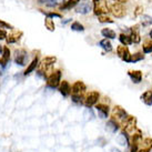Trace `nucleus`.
<instances>
[{"mask_svg":"<svg viewBox=\"0 0 152 152\" xmlns=\"http://www.w3.org/2000/svg\"><path fill=\"white\" fill-rule=\"evenodd\" d=\"M57 61L56 57H46L39 64L38 75L42 78H48L53 72V64Z\"/></svg>","mask_w":152,"mask_h":152,"instance_id":"obj_1","label":"nucleus"},{"mask_svg":"<svg viewBox=\"0 0 152 152\" xmlns=\"http://www.w3.org/2000/svg\"><path fill=\"white\" fill-rule=\"evenodd\" d=\"M110 11L109 4L106 0H93V12L96 16L107 15Z\"/></svg>","mask_w":152,"mask_h":152,"instance_id":"obj_2","label":"nucleus"},{"mask_svg":"<svg viewBox=\"0 0 152 152\" xmlns=\"http://www.w3.org/2000/svg\"><path fill=\"white\" fill-rule=\"evenodd\" d=\"M60 81H61V71L60 70H56V71H53L50 76L47 78V86L55 89L57 87H59Z\"/></svg>","mask_w":152,"mask_h":152,"instance_id":"obj_3","label":"nucleus"},{"mask_svg":"<svg viewBox=\"0 0 152 152\" xmlns=\"http://www.w3.org/2000/svg\"><path fill=\"white\" fill-rule=\"evenodd\" d=\"M110 11H111V13L115 18H123L127 15V9H126V7L122 4H119V2H114V4H111Z\"/></svg>","mask_w":152,"mask_h":152,"instance_id":"obj_4","label":"nucleus"},{"mask_svg":"<svg viewBox=\"0 0 152 152\" xmlns=\"http://www.w3.org/2000/svg\"><path fill=\"white\" fill-rule=\"evenodd\" d=\"M87 87L82 81H77L73 83V86L71 87V93L72 97H78V98H83Z\"/></svg>","mask_w":152,"mask_h":152,"instance_id":"obj_5","label":"nucleus"},{"mask_svg":"<svg viewBox=\"0 0 152 152\" xmlns=\"http://www.w3.org/2000/svg\"><path fill=\"white\" fill-rule=\"evenodd\" d=\"M28 60V53L25 49H18L15 53V62L19 66H26Z\"/></svg>","mask_w":152,"mask_h":152,"instance_id":"obj_6","label":"nucleus"},{"mask_svg":"<svg viewBox=\"0 0 152 152\" xmlns=\"http://www.w3.org/2000/svg\"><path fill=\"white\" fill-rule=\"evenodd\" d=\"M98 100H99V93H98L97 91H91V92H89L88 94H87V97L85 98L83 103H85L86 107L90 108V107L94 106L98 102Z\"/></svg>","mask_w":152,"mask_h":152,"instance_id":"obj_7","label":"nucleus"},{"mask_svg":"<svg viewBox=\"0 0 152 152\" xmlns=\"http://www.w3.org/2000/svg\"><path fill=\"white\" fill-rule=\"evenodd\" d=\"M117 53L126 62H131V55L127 46H119L117 48Z\"/></svg>","mask_w":152,"mask_h":152,"instance_id":"obj_8","label":"nucleus"},{"mask_svg":"<svg viewBox=\"0 0 152 152\" xmlns=\"http://www.w3.org/2000/svg\"><path fill=\"white\" fill-rule=\"evenodd\" d=\"M127 112L121 108V107H115L112 111V120L117 121H124V119H127Z\"/></svg>","mask_w":152,"mask_h":152,"instance_id":"obj_9","label":"nucleus"},{"mask_svg":"<svg viewBox=\"0 0 152 152\" xmlns=\"http://www.w3.org/2000/svg\"><path fill=\"white\" fill-rule=\"evenodd\" d=\"M10 59V49L8 47H4V50H2V56L0 58V66L2 68H4L9 62Z\"/></svg>","mask_w":152,"mask_h":152,"instance_id":"obj_10","label":"nucleus"},{"mask_svg":"<svg viewBox=\"0 0 152 152\" xmlns=\"http://www.w3.org/2000/svg\"><path fill=\"white\" fill-rule=\"evenodd\" d=\"M59 91L64 97H68L71 93V86L68 81H62L59 85Z\"/></svg>","mask_w":152,"mask_h":152,"instance_id":"obj_11","label":"nucleus"},{"mask_svg":"<svg viewBox=\"0 0 152 152\" xmlns=\"http://www.w3.org/2000/svg\"><path fill=\"white\" fill-rule=\"evenodd\" d=\"M92 10V6L89 2H83V4H80L78 7L76 8V12L77 13H81V15H87L90 11Z\"/></svg>","mask_w":152,"mask_h":152,"instance_id":"obj_12","label":"nucleus"},{"mask_svg":"<svg viewBox=\"0 0 152 152\" xmlns=\"http://www.w3.org/2000/svg\"><path fill=\"white\" fill-rule=\"evenodd\" d=\"M21 36H22L21 31H13L12 34L7 36L6 41H7V43H16L19 41V39L21 38Z\"/></svg>","mask_w":152,"mask_h":152,"instance_id":"obj_13","label":"nucleus"},{"mask_svg":"<svg viewBox=\"0 0 152 152\" xmlns=\"http://www.w3.org/2000/svg\"><path fill=\"white\" fill-rule=\"evenodd\" d=\"M124 131L126 132H132V131L134 130V127H135V119L134 118H128L127 121L124 122Z\"/></svg>","mask_w":152,"mask_h":152,"instance_id":"obj_14","label":"nucleus"},{"mask_svg":"<svg viewBox=\"0 0 152 152\" xmlns=\"http://www.w3.org/2000/svg\"><path fill=\"white\" fill-rule=\"evenodd\" d=\"M97 110L99 111V114H100V118H107L108 117V113H109V108L106 104H98Z\"/></svg>","mask_w":152,"mask_h":152,"instance_id":"obj_15","label":"nucleus"},{"mask_svg":"<svg viewBox=\"0 0 152 152\" xmlns=\"http://www.w3.org/2000/svg\"><path fill=\"white\" fill-rule=\"evenodd\" d=\"M38 2L41 4H45L47 7H56L61 2H64V0H38Z\"/></svg>","mask_w":152,"mask_h":152,"instance_id":"obj_16","label":"nucleus"},{"mask_svg":"<svg viewBox=\"0 0 152 152\" xmlns=\"http://www.w3.org/2000/svg\"><path fill=\"white\" fill-rule=\"evenodd\" d=\"M38 64H39V60H38V58L36 57V58H34V59L32 60V61H31V64H30L29 66H28V68L26 69L25 76H28V75H30V73H31V72L34 71V69L37 68V66H38Z\"/></svg>","mask_w":152,"mask_h":152,"instance_id":"obj_17","label":"nucleus"},{"mask_svg":"<svg viewBox=\"0 0 152 152\" xmlns=\"http://www.w3.org/2000/svg\"><path fill=\"white\" fill-rule=\"evenodd\" d=\"M107 131H109L110 133H115L118 131V124L114 120H109L107 122V127H106Z\"/></svg>","mask_w":152,"mask_h":152,"instance_id":"obj_18","label":"nucleus"},{"mask_svg":"<svg viewBox=\"0 0 152 152\" xmlns=\"http://www.w3.org/2000/svg\"><path fill=\"white\" fill-rule=\"evenodd\" d=\"M129 76L134 83H139L142 79V73L140 71H129Z\"/></svg>","mask_w":152,"mask_h":152,"instance_id":"obj_19","label":"nucleus"},{"mask_svg":"<svg viewBox=\"0 0 152 152\" xmlns=\"http://www.w3.org/2000/svg\"><path fill=\"white\" fill-rule=\"evenodd\" d=\"M141 99H142V101H143L145 104L152 106V91H147V92H144L143 94L141 96Z\"/></svg>","mask_w":152,"mask_h":152,"instance_id":"obj_20","label":"nucleus"},{"mask_svg":"<svg viewBox=\"0 0 152 152\" xmlns=\"http://www.w3.org/2000/svg\"><path fill=\"white\" fill-rule=\"evenodd\" d=\"M101 34L103 37H106V39H114L117 37V34L114 32L113 30L109 29V28H104V29H102Z\"/></svg>","mask_w":152,"mask_h":152,"instance_id":"obj_21","label":"nucleus"},{"mask_svg":"<svg viewBox=\"0 0 152 152\" xmlns=\"http://www.w3.org/2000/svg\"><path fill=\"white\" fill-rule=\"evenodd\" d=\"M99 46L101 47L104 51H107V52H110V51L112 50V45L110 43V41L108 40V39H103V40H101V41L99 42Z\"/></svg>","mask_w":152,"mask_h":152,"instance_id":"obj_22","label":"nucleus"},{"mask_svg":"<svg viewBox=\"0 0 152 152\" xmlns=\"http://www.w3.org/2000/svg\"><path fill=\"white\" fill-rule=\"evenodd\" d=\"M79 1L80 0H68L67 2L64 4V6H61V10H68V9H71L73 8L75 6H77V4H79Z\"/></svg>","mask_w":152,"mask_h":152,"instance_id":"obj_23","label":"nucleus"},{"mask_svg":"<svg viewBox=\"0 0 152 152\" xmlns=\"http://www.w3.org/2000/svg\"><path fill=\"white\" fill-rule=\"evenodd\" d=\"M117 141H118V143L120 144V145H122V147H127L128 145V138L124 132L120 133V134L117 137Z\"/></svg>","mask_w":152,"mask_h":152,"instance_id":"obj_24","label":"nucleus"},{"mask_svg":"<svg viewBox=\"0 0 152 152\" xmlns=\"http://www.w3.org/2000/svg\"><path fill=\"white\" fill-rule=\"evenodd\" d=\"M135 29H132V34H131L130 38L132 40V42L134 43H139L141 38H140V34H139V30L137 29V27H134Z\"/></svg>","mask_w":152,"mask_h":152,"instance_id":"obj_25","label":"nucleus"},{"mask_svg":"<svg viewBox=\"0 0 152 152\" xmlns=\"http://www.w3.org/2000/svg\"><path fill=\"white\" fill-rule=\"evenodd\" d=\"M119 39H120V42L122 43L123 46H129V45L132 43V40H131L130 36H127V34H121L120 37H119Z\"/></svg>","mask_w":152,"mask_h":152,"instance_id":"obj_26","label":"nucleus"},{"mask_svg":"<svg viewBox=\"0 0 152 152\" xmlns=\"http://www.w3.org/2000/svg\"><path fill=\"white\" fill-rule=\"evenodd\" d=\"M45 26H46V28L49 31H55V22H53V20L51 19V18H46V20H45Z\"/></svg>","mask_w":152,"mask_h":152,"instance_id":"obj_27","label":"nucleus"},{"mask_svg":"<svg viewBox=\"0 0 152 152\" xmlns=\"http://www.w3.org/2000/svg\"><path fill=\"white\" fill-rule=\"evenodd\" d=\"M141 23H142V26H144V27L150 26L152 23V18L150 17V16L144 15V16H142V17H141Z\"/></svg>","mask_w":152,"mask_h":152,"instance_id":"obj_28","label":"nucleus"},{"mask_svg":"<svg viewBox=\"0 0 152 152\" xmlns=\"http://www.w3.org/2000/svg\"><path fill=\"white\" fill-rule=\"evenodd\" d=\"M99 22L100 23H113V20L107 15H102V16H99Z\"/></svg>","mask_w":152,"mask_h":152,"instance_id":"obj_29","label":"nucleus"},{"mask_svg":"<svg viewBox=\"0 0 152 152\" xmlns=\"http://www.w3.org/2000/svg\"><path fill=\"white\" fill-rule=\"evenodd\" d=\"M143 52L144 53H150L152 52V41L148 40L143 43Z\"/></svg>","mask_w":152,"mask_h":152,"instance_id":"obj_30","label":"nucleus"},{"mask_svg":"<svg viewBox=\"0 0 152 152\" xmlns=\"http://www.w3.org/2000/svg\"><path fill=\"white\" fill-rule=\"evenodd\" d=\"M71 30H73V31H83L85 30V27L81 25L80 22H73L71 25Z\"/></svg>","mask_w":152,"mask_h":152,"instance_id":"obj_31","label":"nucleus"},{"mask_svg":"<svg viewBox=\"0 0 152 152\" xmlns=\"http://www.w3.org/2000/svg\"><path fill=\"white\" fill-rule=\"evenodd\" d=\"M151 148H152V140L151 139H145L143 141V144H142V149L149 151Z\"/></svg>","mask_w":152,"mask_h":152,"instance_id":"obj_32","label":"nucleus"},{"mask_svg":"<svg viewBox=\"0 0 152 152\" xmlns=\"http://www.w3.org/2000/svg\"><path fill=\"white\" fill-rule=\"evenodd\" d=\"M143 59V55L142 53H134V55L132 56L131 55V62H137V61H139V60H142Z\"/></svg>","mask_w":152,"mask_h":152,"instance_id":"obj_33","label":"nucleus"},{"mask_svg":"<svg viewBox=\"0 0 152 152\" xmlns=\"http://www.w3.org/2000/svg\"><path fill=\"white\" fill-rule=\"evenodd\" d=\"M86 117V120H91V119H93V117H94V114H93L92 110L91 109H87L85 111V114H83Z\"/></svg>","mask_w":152,"mask_h":152,"instance_id":"obj_34","label":"nucleus"},{"mask_svg":"<svg viewBox=\"0 0 152 152\" xmlns=\"http://www.w3.org/2000/svg\"><path fill=\"white\" fill-rule=\"evenodd\" d=\"M0 27H1V28H4V29H13L12 26L7 23V22L2 21V20H0Z\"/></svg>","mask_w":152,"mask_h":152,"instance_id":"obj_35","label":"nucleus"},{"mask_svg":"<svg viewBox=\"0 0 152 152\" xmlns=\"http://www.w3.org/2000/svg\"><path fill=\"white\" fill-rule=\"evenodd\" d=\"M47 18H61V15L57 12H46Z\"/></svg>","mask_w":152,"mask_h":152,"instance_id":"obj_36","label":"nucleus"},{"mask_svg":"<svg viewBox=\"0 0 152 152\" xmlns=\"http://www.w3.org/2000/svg\"><path fill=\"white\" fill-rule=\"evenodd\" d=\"M7 32L4 31V29H0V40H4V39H6L7 38Z\"/></svg>","mask_w":152,"mask_h":152,"instance_id":"obj_37","label":"nucleus"},{"mask_svg":"<svg viewBox=\"0 0 152 152\" xmlns=\"http://www.w3.org/2000/svg\"><path fill=\"white\" fill-rule=\"evenodd\" d=\"M142 10H143V8H142L141 6H139V7H137V11H135V16H139L140 13L142 12Z\"/></svg>","mask_w":152,"mask_h":152,"instance_id":"obj_38","label":"nucleus"},{"mask_svg":"<svg viewBox=\"0 0 152 152\" xmlns=\"http://www.w3.org/2000/svg\"><path fill=\"white\" fill-rule=\"evenodd\" d=\"M113 1H115V2H119V4H126V2H128L129 0H113Z\"/></svg>","mask_w":152,"mask_h":152,"instance_id":"obj_39","label":"nucleus"},{"mask_svg":"<svg viewBox=\"0 0 152 152\" xmlns=\"http://www.w3.org/2000/svg\"><path fill=\"white\" fill-rule=\"evenodd\" d=\"M110 152H121V151L118 150V149H115V148H112L111 150H110Z\"/></svg>","mask_w":152,"mask_h":152,"instance_id":"obj_40","label":"nucleus"},{"mask_svg":"<svg viewBox=\"0 0 152 152\" xmlns=\"http://www.w3.org/2000/svg\"><path fill=\"white\" fill-rule=\"evenodd\" d=\"M138 152H148L147 150H143V149H141V150H139Z\"/></svg>","mask_w":152,"mask_h":152,"instance_id":"obj_41","label":"nucleus"},{"mask_svg":"<svg viewBox=\"0 0 152 152\" xmlns=\"http://www.w3.org/2000/svg\"><path fill=\"white\" fill-rule=\"evenodd\" d=\"M150 37H151V39H152V30L150 31Z\"/></svg>","mask_w":152,"mask_h":152,"instance_id":"obj_42","label":"nucleus"},{"mask_svg":"<svg viewBox=\"0 0 152 152\" xmlns=\"http://www.w3.org/2000/svg\"><path fill=\"white\" fill-rule=\"evenodd\" d=\"M2 50H4V49H2V48H1V47H0V52H2Z\"/></svg>","mask_w":152,"mask_h":152,"instance_id":"obj_43","label":"nucleus"}]
</instances>
